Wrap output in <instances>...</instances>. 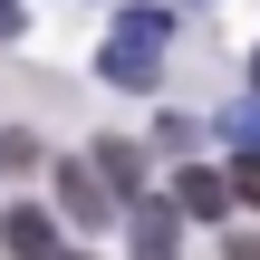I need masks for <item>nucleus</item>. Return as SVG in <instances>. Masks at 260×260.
Segmentation results:
<instances>
[{
    "label": "nucleus",
    "mask_w": 260,
    "mask_h": 260,
    "mask_svg": "<svg viewBox=\"0 0 260 260\" xmlns=\"http://www.w3.org/2000/svg\"><path fill=\"white\" fill-rule=\"evenodd\" d=\"M0 241H10V260H68L58 251V222H48L39 203H10V212H0Z\"/></svg>",
    "instance_id": "nucleus-3"
},
{
    "label": "nucleus",
    "mask_w": 260,
    "mask_h": 260,
    "mask_svg": "<svg viewBox=\"0 0 260 260\" xmlns=\"http://www.w3.org/2000/svg\"><path fill=\"white\" fill-rule=\"evenodd\" d=\"M39 164V135H19V125H0V174H29Z\"/></svg>",
    "instance_id": "nucleus-7"
},
{
    "label": "nucleus",
    "mask_w": 260,
    "mask_h": 260,
    "mask_svg": "<svg viewBox=\"0 0 260 260\" xmlns=\"http://www.w3.org/2000/svg\"><path fill=\"white\" fill-rule=\"evenodd\" d=\"M232 193H241V203H260V154H241V174H232Z\"/></svg>",
    "instance_id": "nucleus-9"
},
{
    "label": "nucleus",
    "mask_w": 260,
    "mask_h": 260,
    "mask_svg": "<svg viewBox=\"0 0 260 260\" xmlns=\"http://www.w3.org/2000/svg\"><path fill=\"white\" fill-rule=\"evenodd\" d=\"M0 39H19V0H0Z\"/></svg>",
    "instance_id": "nucleus-10"
},
{
    "label": "nucleus",
    "mask_w": 260,
    "mask_h": 260,
    "mask_svg": "<svg viewBox=\"0 0 260 260\" xmlns=\"http://www.w3.org/2000/svg\"><path fill=\"white\" fill-rule=\"evenodd\" d=\"M222 135H232L241 154H260V96H251V106H232V116H222Z\"/></svg>",
    "instance_id": "nucleus-8"
},
{
    "label": "nucleus",
    "mask_w": 260,
    "mask_h": 260,
    "mask_svg": "<svg viewBox=\"0 0 260 260\" xmlns=\"http://www.w3.org/2000/svg\"><path fill=\"white\" fill-rule=\"evenodd\" d=\"M68 260H87V251H68Z\"/></svg>",
    "instance_id": "nucleus-12"
},
{
    "label": "nucleus",
    "mask_w": 260,
    "mask_h": 260,
    "mask_svg": "<svg viewBox=\"0 0 260 260\" xmlns=\"http://www.w3.org/2000/svg\"><path fill=\"white\" fill-rule=\"evenodd\" d=\"M232 174H212V164H183L174 174V212H193V222H232Z\"/></svg>",
    "instance_id": "nucleus-2"
},
{
    "label": "nucleus",
    "mask_w": 260,
    "mask_h": 260,
    "mask_svg": "<svg viewBox=\"0 0 260 260\" xmlns=\"http://www.w3.org/2000/svg\"><path fill=\"white\" fill-rule=\"evenodd\" d=\"M251 87H260V58H251Z\"/></svg>",
    "instance_id": "nucleus-11"
},
{
    "label": "nucleus",
    "mask_w": 260,
    "mask_h": 260,
    "mask_svg": "<svg viewBox=\"0 0 260 260\" xmlns=\"http://www.w3.org/2000/svg\"><path fill=\"white\" fill-rule=\"evenodd\" d=\"M125 241H135V260H174V251H183L174 203H135V212H125Z\"/></svg>",
    "instance_id": "nucleus-5"
},
{
    "label": "nucleus",
    "mask_w": 260,
    "mask_h": 260,
    "mask_svg": "<svg viewBox=\"0 0 260 260\" xmlns=\"http://www.w3.org/2000/svg\"><path fill=\"white\" fill-rule=\"evenodd\" d=\"M164 39H174L164 10H125V19L106 29V48H96V77H106V87H154V77H164Z\"/></svg>",
    "instance_id": "nucleus-1"
},
{
    "label": "nucleus",
    "mask_w": 260,
    "mask_h": 260,
    "mask_svg": "<svg viewBox=\"0 0 260 260\" xmlns=\"http://www.w3.org/2000/svg\"><path fill=\"white\" fill-rule=\"evenodd\" d=\"M96 174H106L116 203H145V154H135L125 135H96Z\"/></svg>",
    "instance_id": "nucleus-6"
},
{
    "label": "nucleus",
    "mask_w": 260,
    "mask_h": 260,
    "mask_svg": "<svg viewBox=\"0 0 260 260\" xmlns=\"http://www.w3.org/2000/svg\"><path fill=\"white\" fill-rule=\"evenodd\" d=\"M58 203H68V222H77V232H96L116 193H106V174H96V164H58Z\"/></svg>",
    "instance_id": "nucleus-4"
}]
</instances>
